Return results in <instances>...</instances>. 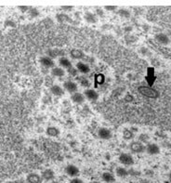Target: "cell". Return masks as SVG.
I'll use <instances>...</instances> for the list:
<instances>
[{"mask_svg":"<svg viewBox=\"0 0 171 183\" xmlns=\"http://www.w3.org/2000/svg\"><path fill=\"white\" fill-rule=\"evenodd\" d=\"M138 90L142 96H145L149 99H157L159 97V92L156 89L150 87L141 86L138 88Z\"/></svg>","mask_w":171,"mask_h":183,"instance_id":"obj_1","label":"cell"},{"mask_svg":"<svg viewBox=\"0 0 171 183\" xmlns=\"http://www.w3.org/2000/svg\"><path fill=\"white\" fill-rule=\"evenodd\" d=\"M118 160L120 162V164H122L123 166H130L134 165V158L130 153H127V152H123L119 155Z\"/></svg>","mask_w":171,"mask_h":183,"instance_id":"obj_2","label":"cell"},{"mask_svg":"<svg viewBox=\"0 0 171 183\" xmlns=\"http://www.w3.org/2000/svg\"><path fill=\"white\" fill-rule=\"evenodd\" d=\"M63 89L66 90L69 93H71V94H73V93L77 92L78 85L75 82L72 81V80H68V81H65L63 83Z\"/></svg>","mask_w":171,"mask_h":183,"instance_id":"obj_3","label":"cell"},{"mask_svg":"<svg viewBox=\"0 0 171 183\" xmlns=\"http://www.w3.org/2000/svg\"><path fill=\"white\" fill-rule=\"evenodd\" d=\"M39 62L40 64L47 68V69H49V68H54L55 67V62L54 61L52 60V58H50L49 56H44V57H41L40 60H39Z\"/></svg>","mask_w":171,"mask_h":183,"instance_id":"obj_4","label":"cell"},{"mask_svg":"<svg viewBox=\"0 0 171 183\" xmlns=\"http://www.w3.org/2000/svg\"><path fill=\"white\" fill-rule=\"evenodd\" d=\"M84 96L87 100L90 101H98L99 99V94L98 92L95 90V89H92V88H87L85 91H84Z\"/></svg>","mask_w":171,"mask_h":183,"instance_id":"obj_5","label":"cell"},{"mask_svg":"<svg viewBox=\"0 0 171 183\" xmlns=\"http://www.w3.org/2000/svg\"><path fill=\"white\" fill-rule=\"evenodd\" d=\"M130 151L132 152L135 153H142L143 151H145V146L143 143H141L140 141H132L129 145Z\"/></svg>","mask_w":171,"mask_h":183,"instance_id":"obj_6","label":"cell"},{"mask_svg":"<svg viewBox=\"0 0 171 183\" xmlns=\"http://www.w3.org/2000/svg\"><path fill=\"white\" fill-rule=\"evenodd\" d=\"M65 173L68 175L69 177L71 178H76L79 176L80 174V170L79 168L74 166V165H68L66 167H65Z\"/></svg>","mask_w":171,"mask_h":183,"instance_id":"obj_7","label":"cell"},{"mask_svg":"<svg viewBox=\"0 0 171 183\" xmlns=\"http://www.w3.org/2000/svg\"><path fill=\"white\" fill-rule=\"evenodd\" d=\"M145 151L150 155H157L160 153V147L156 143H148L145 146Z\"/></svg>","mask_w":171,"mask_h":183,"instance_id":"obj_8","label":"cell"},{"mask_svg":"<svg viewBox=\"0 0 171 183\" xmlns=\"http://www.w3.org/2000/svg\"><path fill=\"white\" fill-rule=\"evenodd\" d=\"M41 178L46 181H53L55 178V172L50 168H47L41 173Z\"/></svg>","mask_w":171,"mask_h":183,"instance_id":"obj_9","label":"cell"},{"mask_svg":"<svg viewBox=\"0 0 171 183\" xmlns=\"http://www.w3.org/2000/svg\"><path fill=\"white\" fill-rule=\"evenodd\" d=\"M98 136L102 140H110L112 138V131L107 127H101L98 131Z\"/></svg>","mask_w":171,"mask_h":183,"instance_id":"obj_10","label":"cell"},{"mask_svg":"<svg viewBox=\"0 0 171 183\" xmlns=\"http://www.w3.org/2000/svg\"><path fill=\"white\" fill-rule=\"evenodd\" d=\"M75 68L77 69L78 73H83V74H87L90 72V67L88 66V64L83 62H78L76 63V66Z\"/></svg>","mask_w":171,"mask_h":183,"instance_id":"obj_11","label":"cell"},{"mask_svg":"<svg viewBox=\"0 0 171 183\" xmlns=\"http://www.w3.org/2000/svg\"><path fill=\"white\" fill-rule=\"evenodd\" d=\"M71 99L72 101L75 103V104H82L84 101H85V96L84 94L80 93V92H75L73 94H72L71 96Z\"/></svg>","mask_w":171,"mask_h":183,"instance_id":"obj_12","label":"cell"},{"mask_svg":"<svg viewBox=\"0 0 171 183\" xmlns=\"http://www.w3.org/2000/svg\"><path fill=\"white\" fill-rule=\"evenodd\" d=\"M50 92L56 97H62L64 95V89L59 85H53L50 87Z\"/></svg>","mask_w":171,"mask_h":183,"instance_id":"obj_13","label":"cell"},{"mask_svg":"<svg viewBox=\"0 0 171 183\" xmlns=\"http://www.w3.org/2000/svg\"><path fill=\"white\" fill-rule=\"evenodd\" d=\"M59 65L63 69H67V70L73 67V64H72L71 61L66 57H61L59 59Z\"/></svg>","mask_w":171,"mask_h":183,"instance_id":"obj_14","label":"cell"},{"mask_svg":"<svg viewBox=\"0 0 171 183\" xmlns=\"http://www.w3.org/2000/svg\"><path fill=\"white\" fill-rule=\"evenodd\" d=\"M70 54H71L72 58H73V59H74V60H78V61H80V60H83V59L85 58V54H84V52H83L82 50H80V49H77V48H73V49H72V50L70 51Z\"/></svg>","mask_w":171,"mask_h":183,"instance_id":"obj_15","label":"cell"},{"mask_svg":"<svg viewBox=\"0 0 171 183\" xmlns=\"http://www.w3.org/2000/svg\"><path fill=\"white\" fill-rule=\"evenodd\" d=\"M26 181L28 183H41L43 180L40 175H38L36 173H30L27 176Z\"/></svg>","mask_w":171,"mask_h":183,"instance_id":"obj_16","label":"cell"},{"mask_svg":"<svg viewBox=\"0 0 171 183\" xmlns=\"http://www.w3.org/2000/svg\"><path fill=\"white\" fill-rule=\"evenodd\" d=\"M155 40L161 45H168L169 42H170L169 37L165 34H157L155 36Z\"/></svg>","mask_w":171,"mask_h":183,"instance_id":"obj_17","label":"cell"},{"mask_svg":"<svg viewBox=\"0 0 171 183\" xmlns=\"http://www.w3.org/2000/svg\"><path fill=\"white\" fill-rule=\"evenodd\" d=\"M115 174L118 178L121 179H125L129 175V172L127 168H125L124 166H118L115 170Z\"/></svg>","mask_w":171,"mask_h":183,"instance_id":"obj_18","label":"cell"},{"mask_svg":"<svg viewBox=\"0 0 171 183\" xmlns=\"http://www.w3.org/2000/svg\"><path fill=\"white\" fill-rule=\"evenodd\" d=\"M86 22H88V23H96L98 22V18L96 16L95 13H92L90 11H88L85 13V16H84Z\"/></svg>","mask_w":171,"mask_h":183,"instance_id":"obj_19","label":"cell"},{"mask_svg":"<svg viewBox=\"0 0 171 183\" xmlns=\"http://www.w3.org/2000/svg\"><path fill=\"white\" fill-rule=\"evenodd\" d=\"M102 180L106 183H113L115 181V177L111 172H104L102 175Z\"/></svg>","mask_w":171,"mask_h":183,"instance_id":"obj_20","label":"cell"},{"mask_svg":"<svg viewBox=\"0 0 171 183\" xmlns=\"http://www.w3.org/2000/svg\"><path fill=\"white\" fill-rule=\"evenodd\" d=\"M46 133L49 137H58L61 133L60 129L56 126H48L46 130Z\"/></svg>","mask_w":171,"mask_h":183,"instance_id":"obj_21","label":"cell"},{"mask_svg":"<svg viewBox=\"0 0 171 183\" xmlns=\"http://www.w3.org/2000/svg\"><path fill=\"white\" fill-rule=\"evenodd\" d=\"M51 74H52L53 76H55V77L61 78V77L64 76L65 71H64V69H63V68L60 67V66H59V67H54V68L51 69Z\"/></svg>","mask_w":171,"mask_h":183,"instance_id":"obj_22","label":"cell"},{"mask_svg":"<svg viewBox=\"0 0 171 183\" xmlns=\"http://www.w3.org/2000/svg\"><path fill=\"white\" fill-rule=\"evenodd\" d=\"M77 81H78V83H79L82 87H84L88 88V87H90V82L88 81V79H87V78L84 77V76H79V77L77 78Z\"/></svg>","mask_w":171,"mask_h":183,"instance_id":"obj_23","label":"cell"},{"mask_svg":"<svg viewBox=\"0 0 171 183\" xmlns=\"http://www.w3.org/2000/svg\"><path fill=\"white\" fill-rule=\"evenodd\" d=\"M57 20L60 22H69L70 21V18H69V16L67 14L61 13V14H58L57 15Z\"/></svg>","mask_w":171,"mask_h":183,"instance_id":"obj_24","label":"cell"},{"mask_svg":"<svg viewBox=\"0 0 171 183\" xmlns=\"http://www.w3.org/2000/svg\"><path fill=\"white\" fill-rule=\"evenodd\" d=\"M123 137L125 140H131L134 137V133H133V131H131L129 129H125L123 132Z\"/></svg>","mask_w":171,"mask_h":183,"instance_id":"obj_25","label":"cell"},{"mask_svg":"<svg viewBox=\"0 0 171 183\" xmlns=\"http://www.w3.org/2000/svg\"><path fill=\"white\" fill-rule=\"evenodd\" d=\"M150 140V137L148 134H145V133H142L138 136V141H140L141 143H147Z\"/></svg>","mask_w":171,"mask_h":183,"instance_id":"obj_26","label":"cell"},{"mask_svg":"<svg viewBox=\"0 0 171 183\" xmlns=\"http://www.w3.org/2000/svg\"><path fill=\"white\" fill-rule=\"evenodd\" d=\"M28 12H29V14H30V16H31L32 18H36V17L39 16V11H38V9L35 8V7H30V9H29Z\"/></svg>","mask_w":171,"mask_h":183,"instance_id":"obj_27","label":"cell"},{"mask_svg":"<svg viewBox=\"0 0 171 183\" xmlns=\"http://www.w3.org/2000/svg\"><path fill=\"white\" fill-rule=\"evenodd\" d=\"M118 13L121 17H124V18H128V17L130 16V12L127 9H120L118 11Z\"/></svg>","mask_w":171,"mask_h":183,"instance_id":"obj_28","label":"cell"},{"mask_svg":"<svg viewBox=\"0 0 171 183\" xmlns=\"http://www.w3.org/2000/svg\"><path fill=\"white\" fill-rule=\"evenodd\" d=\"M68 72H69V74H70V75H72V76H77V74H78V71H77V69H76V68H73V67H72V68L68 69Z\"/></svg>","mask_w":171,"mask_h":183,"instance_id":"obj_29","label":"cell"},{"mask_svg":"<svg viewBox=\"0 0 171 183\" xmlns=\"http://www.w3.org/2000/svg\"><path fill=\"white\" fill-rule=\"evenodd\" d=\"M5 25H6L7 27H15V26H16L15 22H14L13 21H11V20H7V21L5 22Z\"/></svg>","mask_w":171,"mask_h":183,"instance_id":"obj_30","label":"cell"},{"mask_svg":"<svg viewBox=\"0 0 171 183\" xmlns=\"http://www.w3.org/2000/svg\"><path fill=\"white\" fill-rule=\"evenodd\" d=\"M69 183H84V181L79 177H76V178H72Z\"/></svg>","mask_w":171,"mask_h":183,"instance_id":"obj_31","label":"cell"},{"mask_svg":"<svg viewBox=\"0 0 171 183\" xmlns=\"http://www.w3.org/2000/svg\"><path fill=\"white\" fill-rule=\"evenodd\" d=\"M104 8H105L106 10H108V11H113V10L116 9V7H115V6H106Z\"/></svg>","mask_w":171,"mask_h":183,"instance_id":"obj_32","label":"cell"},{"mask_svg":"<svg viewBox=\"0 0 171 183\" xmlns=\"http://www.w3.org/2000/svg\"><path fill=\"white\" fill-rule=\"evenodd\" d=\"M19 9H21L22 12H26V11H29L30 7H26V6H24V7H19Z\"/></svg>","mask_w":171,"mask_h":183,"instance_id":"obj_33","label":"cell"},{"mask_svg":"<svg viewBox=\"0 0 171 183\" xmlns=\"http://www.w3.org/2000/svg\"><path fill=\"white\" fill-rule=\"evenodd\" d=\"M61 8H62L63 10H64V11H69V10L73 9V7H66V6H63V7H62Z\"/></svg>","mask_w":171,"mask_h":183,"instance_id":"obj_34","label":"cell"},{"mask_svg":"<svg viewBox=\"0 0 171 183\" xmlns=\"http://www.w3.org/2000/svg\"><path fill=\"white\" fill-rule=\"evenodd\" d=\"M97 11H98L97 14H99V15H103V10H102V9H97Z\"/></svg>","mask_w":171,"mask_h":183,"instance_id":"obj_35","label":"cell"},{"mask_svg":"<svg viewBox=\"0 0 171 183\" xmlns=\"http://www.w3.org/2000/svg\"><path fill=\"white\" fill-rule=\"evenodd\" d=\"M90 183H101L100 181H91Z\"/></svg>","mask_w":171,"mask_h":183,"instance_id":"obj_36","label":"cell"},{"mask_svg":"<svg viewBox=\"0 0 171 183\" xmlns=\"http://www.w3.org/2000/svg\"><path fill=\"white\" fill-rule=\"evenodd\" d=\"M51 183H61V182H59V181H51Z\"/></svg>","mask_w":171,"mask_h":183,"instance_id":"obj_37","label":"cell"}]
</instances>
